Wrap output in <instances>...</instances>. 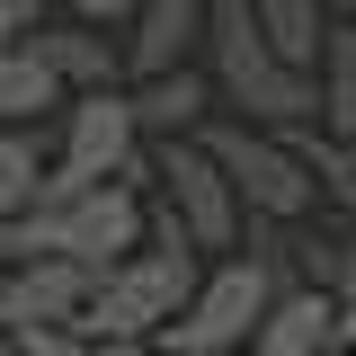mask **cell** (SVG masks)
<instances>
[{"label": "cell", "mask_w": 356, "mask_h": 356, "mask_svg": "<svg viewBox=\"0 0 356 356\" xmlns=\"http://www.w3.org/2000/svg\"><path fill=\"white\" fill-rule=\"evenodd\" d=\"M36 178H44V143L27 125H0V222H18L36 205Z\"/></svg>", "instance_id": "obj_15"}, {"label": "cell", "mask_w": 356, "mask_h": 356, "mask_svg": "<svg viewBox=\"0 0 356 356\" xmlns=\"http://www.w3.org/2000/svg\"><path fill=\"white\" fill-rule=\"evenodd\" d=\"M339 321H348V339H356V222H348V241H339Z\"/></svg>", "instance_id": "obj_18"}, {"label": "cell", "mask_w": 356, "mask_h": 356, "mask_svg": "<svg viewBox=\"0 0 356 356\" xmlns=\"http://www.w3.org/2000/svg\"><path fill=\"white\" fill-rule=\"evenodd\" d=\"M107 356H170L161 339H107Z\"/></svg>", "instance_id": "obj_20"}, {"label": "cell", "mask_w": 356, "mask_h": 356, "mask_svg": "<svg viewBox=\"0 0 356 356\" xmlns=\"http://www.w3.org/2000/svg\"><path fill=\"white\" fill-rule=\"evenodd\" d=\"M312 81H321V134H330V143H356V27L348 18L321 36Z\"/></svg>", "instance_id": "obj_12"}, {"label": "cell", "mask_w": 356, "mask_h": 356, "mask_svg": "<svg viewBox=\"0 0 356 356\" xmlns=\"http://www.w3.org/2000/svg\"><path fill=\"white\" fill-rule=\"evenodd\" d=\"M143 170H152V143H143V125H134L125 81L116 89H72L36 196H72V187H89V178H143Z\"/></svg>", "instance_id": "obj_3"}, {"label": "cell", "mask_w": 356, "mask_h": 356, "mask_svg": "<svg viewBox=\"0 0 356 356\" xmlns=\"http://www.w3.org/2000/svg\"><path fill=\"white\" fill-rule=\"evenodd\" d=\"M196 259H205V250L187 241V222H178L170 205H152V241L98 276V294H89V321H81V330L98 339V348H107V339H161L178 312H187L196 276H205Z\"/></svg>", "instance_id": "obj_1"}, {"label": "cell", "mask_w": 356, "mask_h": 356, "mask_svg": "<svg viewBox=\"0 0 356 356\" xmlns=\"http://www.w3.org/2000/svg\"><path fill=\"white\" fill-rule=\"evenodd\" d=\"M72 89L54 81V63H44L36 44H0V125H36L44 107H63Z\"/></svg>", "instance_id": "obj_13"}, {"label": "cell", "mask_w": 356, "mask_h": 356, "mask_svg": "<svg viewBox=\"0 0 356 356\" xmlns=\"http://www.w3.org/2000/svg\"><path fill=\"white\" fill-rule=\"evenodd\" d=\"M196 44H205V0H143L134 27H125V81L178 72Z\"/></svg>", "instance_id": "obj_9"}, {"label": "cell", "mask_w": 356, "mask_h": 356, "mask_svg": "<svg viewBox=\"0 0 356 356\" xmlns=\"http://www.w3.org/2000/svg\"><path fill=\"white\" fill-rule=\"evenodd\" d=\"M27 44L54 63V81H63V89H116V81H125V44H116V27L54 18V27H36Z\"/></svg>", "instance_id": "obj_10"}, {"label": "cell", "mask_w": 356, "mask_h": 356, "mask_svg": "<svg viewBox=\"0 0 356 356\" xmlns=\"http://www.w3.org/2000/svg\"><path fill=\"white\" fill-rule=\"evenodd\" d=\"M134 98V125H143V143H161V134H196L205 125V107H214V81L205 72H152V81H125Z\"/></svg>", "instance_id": "obj_11"}, {"label": "cell", "mask_w": 356, "mask_h": 356, "mask_svg": "<svg viewBox=\"0 0 356 356\" xmlns=\"http://www.w3.org/2000/svg\"><path fill=\"white\" fill-rule=\"evenodd\" d=\"M152 241V205L134 196V178H89L72 196H36L18 214V250H63L81 267H116Z\"/></svg>", "instance_id": "obj_2"}, {"label": "cell", "mask_w": 356, "mask_h": 356, "mask_svg": "<svg viewBox=\"0 0 356 356\" xmlns=\"http://www.w3.org/2000/svg\"><path fill=\"white\" fill-rule=\"evenodd\" d=\"M276 267L259 250H222L205 276H196V294L178 312L170 330H161V348L170 356H250V330H259V312L276 303Z\"/></svg>", "instance_id": "obj_4"}, {"label": "cell", "mask_w": 356, "mask_h": 356, "mask_svg": "<svg viewBox=\"0 0 356 356\" xmlns=\"http://www.w3.org/2000/svg\"><path fill=\"white\" fill-rule=\"evenodd\" d=\"M63 18H89V27H134V9L143 0H54Z\"/></svg>", "instance_id": "obj_17"}, {"label": "cell", "mask_w": 356, "mask_h": 356, "mask_svg": "<svg viewBox=\"0 0 356 356\" xmlns=\"http://www.w3.org/2000/svg\"><path fill=\"white\" fill-rule=\"evenodd\" d=\"M250 9H259V27H267V44H276V54H285V63H321V36H330V9H321V0H250Z\"/></svg>", "instance_id": "obj_14"}, {"label": "cell", "mask_w": 356, "mask_h": 356, "mask_svg": "<svg viewBox=\"0 0 356 356\" xmlns=\"http://www.w3.org/2000/svg\"><path fill=\"white\" fill-rule=\"evenodd\" d=\"M330 356H356V339H348V348H330Z\"/></svg>", "instance_id": "obj_23"}, {"label": "cell", "mask_w": 356, "mask_h": 356, "mask_svg": "<svg viewBox=\"0 0 356 356\" xmlns=\"http://www.w3.org/2000/svg\"><path fill=\"white\" fill-rule=\"evenodd\" d=\"M339 18H348V27H356V0H339Z\"/></svg>", "instance_id": "obj_22"}, {"label": "cell", "mask_w": 356, "mask_h": 356, "mask_svg": "<svg viewBox=\"0 0 356 356\" xmlns=\"http://www.w3.org/2000/svg\"><path fill=\"white\" fill-rule=\"evenodd\" d=\"M330 348H348L339 294L330 285H276V303L250 330V356H330Z\"/></svg>", "instance_id": "obj_8"}, {"label": "cell", "mask_w": 356, "mask_h": 356, "mask_svg": "<svg viewBox=\"0 0 356 356\" xmlns=\"http://www.w3.org/2000/svg\"><path fill=\"white\" fill-rule=\"evenodd\" d=\"M44 18H36V0H0V44H27Z\"/></svg>", "instance_id": "obj_19"}, {"label": "cell", "mask_w": 356, "mask_h": 356, "mask_svg": "<svg viewBox=\"0 0 356 356\" xmlns=\"http://www.w3.org/2000/svg\"><path fill=\"white\" fill-rule=\"evenodd\" d=\"M18 267V222H0V276Z\"/></svg>", "instance_id": "obj_21"}, {"label": "cell", "mask_w": 356, "mask_h": 356, "mask_svg": "<svg viewBox=\"0 0 356 356\" xmlns=\"http://www.w3.org/2000/svg\"><path fill=\"white\" fill-rule=\"evenodd\" d=\"M152 178H161V205H170L178 222H187V241L196 250H241V196H232V178H222V161L205 152V134H161L152 143Z\"/></svg>", "instance_id": "obj_6"}, {"label": "cell", "mask_w": 356, "mask_h": 356, "mask_svg": "<svg viewBox=\"0 0 356 356\" xmlns=\"http://www.w3.org/2000/svg\"><path fill=\"white\" fill-rule=\"evenodd\" d=\"M9 339H18V356H107L89 330H72V321H18Z\"/></svg>", "instance_id": "obj_16"}, {"label": "cell", "mask_w": 356, "mask_h": 356, "mask_svg": "<svg viewBox=\"0 0 356 356\" xmlns=\"http://www.w3.org/2000/svg\"><path fill=\"white\" fill-rule=\"evenodd\" d=\"M98 276L107 267H81V259H63V250H18V267L0 276V330H18V321H72L81 330Z\"/></svg>", "instance_id": "obj_7"}, {"label": "cell", "mask_w": 356, "mask_h": 356, "mask_svg": "<svg viewBox=\"0 0 356 356\" xmlns=\"http://www.w3.org/2000/svg\"><path fill=\"white\" fill-rule=\"evenodd\" d=\"M205 134V152L222 161V178H232V196H241V214H276V222H303L312 205H321V178H312V161L285 143L276 125H196Z\"/></svg>", "instance_id": "obj_5"}]
</instances>
